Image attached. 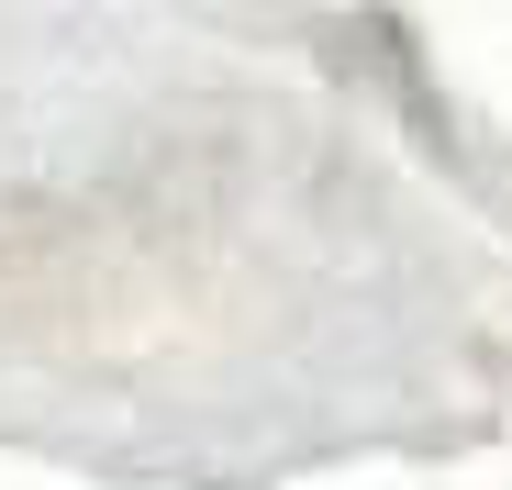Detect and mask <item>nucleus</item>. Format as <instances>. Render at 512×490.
Here are the masks:
<instances>
[]
</instances>
